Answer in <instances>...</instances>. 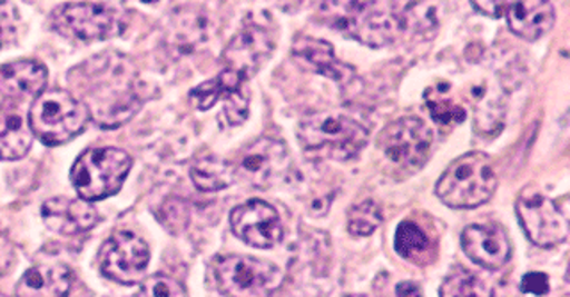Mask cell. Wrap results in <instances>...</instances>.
I'll list each match as a JSON object with an SVG mask.
<instances>
[{
  "label": "cell",
  "mask_w": 570,
  "mask_h": 297,
  "mask_svg": "<svg viewBox=\"0 0 570 297\" xmlns=\"http://www.w3.org/2000/svg\"><path fill=\"white\" fill-rule=\"evenodd\" d=\"M88 120L85 103L67 89H43L29 112L32 133L45 147L67 145L82 133Z\"/></svg>",
  "instance_id": "cell-5"
},
{
  "label": "cell",
  "mask_w": 570,
  "mask_h": 297,
  "mask_svg": "<svg viewBox=\"0 0 570 297\" xmlns=\"http://www.w3.org/2000/svg\"><path fill=\"white\" fill-rule=\"evenodd\" d=\"M494 293H490L487 289L485 284L472 275V273L465 271L462 267L454 269L444 284L441 287V296L444 297H483L492 296Z\"/></svg>",
  "instance_id": "cell-28"
},
{
  "label": "cell",
  "mask_w": 570,
  "mask_h": 297,
  "mask_svg": "<svg viewBox=\"0 0 570 297\" xmlns=\"http://www.w3.org/2000/svg\"><path fill=\"white\" fill-rule=\"evenodd\" d=\"M214 287L223 296H267L284 280L275 264L246 255H223L210 266Z\"/></svg>",
  "instance_id": "cell-7"
},
{
  "label": "cell",
  "mask_w": 570,
  "mask_h": 297,
  "mask_svg": "<svg viewBox=\"0 0 570 297\" xmlns=\"http://www.w3.org/2000/svg\"><path fill=\"white\" fill-rule=\"evenodd\" d=\"M320 17L332 31L371 49L391 44L403 29L391 0H323Z\"/></svg>",
  "instance_id": "cell-2"
},
{
  "label": "cell",
  "mask_w": 570,
  "mask_h": 297,
  "mask_svg": "<svg viewBox=\"0 0 570 297\" xmlns=\"http://www.w3.org/2000/svg\"><path fill=\"white\" fill-rule=\"evenodd\" d=\"M70 82L82 95L89 116L104 129H112L136 115L141 100L138 97V73L129 68L124 56H98L71 71Z\"/></svg>",
  "instance_id": "cell-1"
},
{
  "label": "cell",
  "mask_w": 570,
  "mask_h": 297,
  "mask_svg": "<svg viewBox=\"0 0 570 297\" xmlns=\"http://www.w3.org/2000/svg\"><path fill=\"white\" fill-rule=\"evenodd\" d=\"M396 251L409 263H421L430 254L426 231L412 221H403L396 230Z\"/></svg>",
  "instance_id": "cell-26"
},
{
  "label": "cell",
  "mask_w": 570,
  "mask_h": 297,
  "mask_svg": "<svg viewBox=\"0 0 570 297\" xmlns=\"http://www.w3.org/2000/svg\"><path fill=\"white\" fill-rule=\"evenodd\" d=\"M504 14L510 31L525 41L540 40L557 22L551 0H513Z\"/></svg>",
  "instance_id": "cell-18"
},
{
  "label": "cell",
  "mask_w": 570,
  "mask_h": 297,
  "mask_svg": "<svg viewBox=\"0 0 570 297\" xmlns=\"http://www.w3.org/2000/svg\"><path fill=\"white\" fill-rule=\"evenodd\" d=\"M522 294L530 296H546L549 294V278L543 273H528L522 276L521 280Z\"/></svg>",
  "instance_id": "cell-34"
},
{
  "label": "cell",
  "mask_w": 570,
  "mask_h": 297,
  "mask_svg": "<svg viewBox=\"0 0 570 297\" xmlns=\"http://www.w3.org/2000/svg\"><path fill=\"white\" fill-rule=\"evenodd\" d=\"M293 58L303 70L312 71L335 82L346 85L355 77V68L338 61L332 44L312 36H298L294 40Z\"/></svg>",
  "instance_id": "cell-17"
},
{
  "label": "cell",
  "mask_w": 570,
  "mask_h": 297,
  "mask_svg": "<svg viewBox=\"0 0 570 297\" xmlns=\"http://www.w3.org/2000/svg\"><path fill=\"white\" fill-rule=\"evenodd\" d=\"M49 71L35 59L9 62L0 67V95L13 102L36 98L47 89Z\"/></svg>",
  "instance_id": "cell-19"
},
{
  "label": "cell",
  "mask_w": 570,
  "mask_h": 297,
  "mask_svg": "<svg viewBox=\"0 0 570 297\" xmlns=\"http://www.w3.org/2000/svg\"><path fill=\"white\" fill-rule=\"evenodd\" d=\"M187 290L174 278L165 275H156L142 281L138 296L141 297H178L186 296Z\"/></svg>",
  "instance_id": "cell-30"
},
{
  "label": "cell",
  "mask_w": 570,
  "mask_h": 297,
  "mask_svg": "<svg viewBox=\"0 0 570 297\" xmlns=\"http://www.w3.org/2000/svg\"><path fill=\"white\" fill-rule=\"evenodd\" d=\"M397 296H423V290L419 289L417 285L412 281H405L396 287Z\"/></svg>",
  "instance_id": "cell-36"
},
{
  "label": "cell",
  "mask_w": 570,
  "mask_h": 297,
  "mask_svg": "<svg viewBox=\"0 0 570 297\" xmlns=\"http://www.w3.org/2000/svg\"><path fill=\"white\" fill-rule=\"evenodd\" d=\"M236 180L254 189H269L284 182L293 168L289 150L284 142L261 138L240 154L236 165Z\"/></svg>",
  "instance_id": "cell-10"
},
{
  "label": "cell",
  "mask_w": 570,
  "mask_h": 297,
  "mask_svg": "<svg viewBox=\"0 0 570 297\" xmlns=\"http://www.w3.org/2000/svg\"><path fill=\"white\" fill-rule=\"evenodd\" d=\"M298 139L314 159H355L370 141L364 125L338 112H316L299 121Z\"/></svg>",
  "instance_id": "cell-3"
},
{
  "label": "cell",
  "mask_w": 570,
  "mask_h": 297,
  "mask_svg": "<svg viewBox=\"0 0 570 297\" xmlns=\"http://www.w3.org/2000/svg\"><path fill=\"white\" fill-rule=\"evenodd\" d=\"M98 264L109 280L121 285L138 284L150 264V249L141 237L130 231H116L100 248Z\"/></svg>",
  "instance_id": "cell-12"
},
{
  "label": "cell",
  "mask_w": 570,
  "mask_h": 297,
  "mask_svg": "<svg viewBox=\"0 0 570 297\" xmlns=\"http://www.w3.org/2000/svg\"><path fill=\"white\" fill-rule=\"evenodd\" d=\"M275 29L258 22H248L232 38L223 52L227 70L236 71L243 79H252L275 52Z\"/></svg>",
  "instance_id": "cell-13"
},
{
  "label": "cell",
  "mask_w": 570,
  "mask_h": 297,
  "mask_svg": "<svg viewBox=\"0 0 570 297\" xmlns=\"http://www.w3.org/2000/svg\"><path fill=\"white\" fill-rule=\"evenodd\" d=\"M460 242L472 263L489 271H498L512 257L507 231L498 225H469L462 231Z\"/></svg>",
  "instance_id": "cell-15"
},
{
  "label": "cell",
  "mask_w": 570,
  "mask_h": 297,
  "mask_svg": "<svg viewBox=\"0 0 570 297\" xmlns=\"http://www.w3.org/2000/svg\"><path fill=\"white\" fill-rule=\"evenodd\" d=\"M383 214L374 200L355 205L347 214V231L353 237H370L382 225Z\"/></svg>",
  "instance_id": "cell-27"
},
{
  "label": "cell",
  "mask_w": 570,
  "mask_h": 297,
  "mask_svg": "<svg viewBox=\"0 0 570 297\" xmlns=\"http://www.w3.org/2000/svg\"><path fill=\"white\" fill-rule=\"evenodd\" d=\"M191 180L200 191H223L236 182V166L218 156L200 157L193 165Z\"/></svg>",
  "instance_id": "cell-22"
},
{
  "label": "cell",
  "mask_w": 570,
  "mask_h": 297,
  "mask_svg": "<svg viewBox=\"0 0 570 297\" xmlns=\"http://www.w3.org/2000/svg\"><path fill=\"white\" fill-rule=\"evenodd\" d=\"M52 26L71 40H111L125 31L127 20L118 9L104 4H65L52 13Z\"/></svg>",
  "instance_id": "cell-8"
},
{
  "label": "cell",
  "mask_w": 570,
  "mask_h": 297,
  "mask_svg": "<svg viewBox=\"0 0 570 297\" xmlns=\"http://www.w3.org/2000/svg\"><path fill=\"white\" fill-rule=\"evenodd\" d=\"M401 26L424 36H428V31H436L439 17L435 0H415L401 17Z\"/></svg>",
  "instance_id": "cell-29"
},
{
  "label": "cell",
  "mask_w": 570,
  "mask_h": 297,
  "mask_svg": "<svg viewBox=\"0 0 570 297\" xmlns=\"http://www.w3.org/2000/svg\"><path fill=\"white\" fill-rule=\"evenodd\" d=\"M498 175L489 156L472 151L451 162L436 182L435 192L451 209H478L494 196Z\"/></svg>",
  "instance_id": "cell-4"
},
{
  "label": "cell",
  "mask_w": 570,
  "mask_h": 297,
  "mask_svg": "<svg viewBox=\"0 0 570 297\" xmlns=\"http://www.w3.org/2000/svg\"><path fill=\"white\" fill-rule=\"evenodd\" d=\"M432 142V129L414 116L392 121L379 138L383 157L403 169L421 168L430 156Z\"/></svg>",
  "instance_id": "cell-11"
},
{
  "label": "cell",
  "mask_w": 570,
  "mask_h": 297,
  "mask_svg": "<svg viewBox=\"0 0 570 297\" xmlns=\"http://www.w3.org/2000/svg\"><path fill=\"white\" fill-rule=\"evenodd\" d=\"M515 210L522 230L534 246L554 248L569 237V216L548 196L524 192L519 196Z\"/></svg>",
  "instance_id": "cell-9"
},
{
  "label": "cell",
  "mask_w": 570,
  "mask_h": 297,
  "mask_svg": "<svg viewBox=\"0 0 570 297\" xmlns=\"http://www.w3.org/2000/svg\"><path fill=\"white\" fill-rule=\"evenodd\" d=\"M223 79V118L228 127L243 125L249 112V91L246 82L248 80L237 76L236 71L225 70L219 73Z\"/></svg>",
  "instance_id": "cell-23"
},
{
  "label": "cell",
  "mask_w": 570,
  "mask_h": 297,
  "mask_svg": "<svg viewBox=\"0 0 570 297\" xmlns=\"http://www.w3.org/2000/svg\"><path fill=\"white\" fill-rule=\"evenodd\" d=\"M35 133L29 116L17 103L0 106V160H18L31 150Z\"/></svg>",
  "instance_id": "cell-20"
},
{
  "label": "cell",
  "mask_w": 570,
  "mask_h": 297,
  "mask_svg": "<svg viewBox=\"0 0 570 297\" xmlns=\"http://www.w3.org/2000/svg\"><path fill=\"white\" fill-rule=\"evenodd\" d=\"M132 168V157L120 148H91L71 166V186L82 200H106L120 191Z\"/></svg>",
  "instance_id": "cell-6"
},
{
  "label": "cell",
  "mask_w": 570,
  "mask_h": 297,
  "mask_svg": "<svg viewBox=\"0 0 570 297\" xmlns=\"http://www.w3.org/2000/svg\"><path fill=\"white\" fill-rule=\"evenodd\" d=\"M230 227L234 236L252 248H275L284 239L281 216L263 200H249L232 210Z\"/></svg>",
  "instance_id": "cell-14"
},
{
  "label": "cell",
  "mask_w": 570,
  "mask_h": 297,
  "mask_svg": "<svg viewBox=\"0 0 570 297\" xmlns=\"http://www.w3.org/2000/svg\"><path fill=\"white\" fill-rule=\"evenodd\" d=\"M474 111H476L478 132H498L503 127L504 98L498 91H492L489 86L474 89Z\"/></svg>",
  "instance_id": "cell-24"
},
{
  "label": "cell",
  "mask_w": 570,
  "mask_h": 297,
  "mask_svg": "<svg viewBox=\"0 0 570 297\" xmlns=\"http://www.w3.org/2000/svg\"><path fill=\"white\" fill-rule=\"evenodd\" d=\"M222 93L223 79L222 76H218L216 79L207 80L204 85L196 86L195 89H191L189 98H191V103L198 111H209V109H213V107L219 102Z\"/></svg>",
  "instance_id": "cell-31"
},
{
  "label": "cell",
  "mask_w": 570,
  "mask_h": 297,
  "mask_svg": "<svg viewBox=\"0 0 570 297\" xmlns=\"http://www.w3.org/2000/svg\"><path fill=\"white\" fill-rule=\"evenodd\" d=\"M41 218L49 230L67 237L80 236L94 230L100 222V214L95 209L94 201L82 200V198L71 200L65 196L45 201L41 207Z\"/></svg>",
  "instance_id": "cell-16"
},
{
  "label": "cell",
  "mask_w": 570,
  "mask_h": 297,
  "mask_svg": "<svg viewBox=\"0 0 570 297\" xmlns=\"http://www.w3.org/2000/svg\"><path fill=\"white\" fill-rule=\"evenodd\" d=\"M141 2H147V4H150V2H157V0H141Z\"/></svg>",
  "instance_id": "cell-37"
},
{
  "label": "cell",
  "mask_w": 570,
  "mask_h": 297,
  "mask_svg": "<svg viewBox=\"0 0 570 297\" xmlns=\"http://www.w3.org/2000/svg\"><path fill=\"white\" fill-rule=\"evenodd\" d=\"M159 219L169 231L178 234L187 227L189 221V207L180 198H171L168 204L163 205Z\"/></svg>",
  "instance_id": "cell-33"
},
{
  "label": "cell",
  "mask_w": 570,
  "mask_h": 297,
  "mask_svg": "<svg viewBox=\"0 0 570 297\" xmlns=\"http://www.w3.org/2000/svg\"><path fill=\"white\" fill-rule=\"evenodd\" d=\"M20 27V13L9 0H0V50L13 43Z\"/></svg>",
  "instance_id": "cell-32"
},
{
  "label": "cell",
  "mask_w": 570,
  "mask_h": 297,
  "mask_svg": "<svg viewBox=\"0 0 570 297\" xmlns=\"http://www.w3.org/2000/svg\"><path fill=\"white\" fill-rule=\"evenodd\" d=\"M71 289V271L62 264L31 267L20 278L17 296L22 297H62Z\"/></svg>",
  "instance_id": "cell-21"
},
{
  "label": "cell",
  "mask_w": 570,
  "mask_h": 297,
  "mask_svg": "<svg viewBox=\"0 0 570 297\" xmlns=\"http://www.w3.org/2000/svg\"><path fill=\"white\" fill-rule=\"evenodd\" d=\"M424 98H426L428 109L432 112L433 121L441 127H453V125L463 123L468 118V111L451 98L448 85L428 89Z\"/></svg>",
  "instance_id": "cell-25"
},
{
  "label": "cell",
  "mask_w": 570,
  "mask_h": 297,
  "mask_svg": "<svg viewBox=\"0 0 570 297\" xmlns=\"http://www.w3.org/2000/svg\"><path fill=\"white\" fill-rule=\"evenodd\" d=\"M472 6L480 13L487 17L499 18L503 17L508 6L512 4L513 0H471Z\"/></svg>",
  "instance_id": "cell-35"
}]
</instances>
